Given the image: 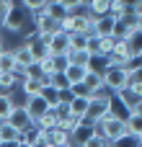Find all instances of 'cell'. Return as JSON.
Masks as SVG:
<instances>
[{
    "instance_id": "6da1fadb",
    "label": "cell",
    "mask_w": 142,
    "mask_h": 147,
    "mask_svg": "<svg viewBox=\"0 0 142 147\" xmlns=\"http://www.w3.org/2000/svg\"><path fill=\"white\" fill-rule=\"evenodd\" d=\"M93 132L96 134H101L109 145H114V142H119L122 137H127L129 132H127V121L122 119V116H116L114 111L111 114H106L101 121H96L93 124Z\"/></svg>"
},
{
    "instance_id": "7a4b0ae2",
    "label": "cell",
    "mask_w": 142,
    "mask_h": 147,
    "mask_svg": "<svg viewBox=\"0 0 142 147\" xmlns=\"http://www.w3.org/2000/svg\"><path fill=\"white\" fill-rule=\"evenodd\" d=\"M114 111V98L109 93H98V96H91V106L85 111V124H96L101 121L106 114Z\"/></svg>"
},
{
    "instance_id": "3957f363",
    "label": "cell",
    "mask_w": 142,
    "mask_h": 147,
    "mask_svg": "<svg viewBox=\"0 0 142 147\" xmlns=\"http://www.w3.org/2000/svg\"><path fill=\"white\" fill-rule=\"evenodd\" d=\"M101 80H103V88H106L109 93H119V90H124V88L129 85L132 75H129L124 67H106V70L101 72Z\"/></svg>"
},
{
    "instance_id": "277c9868",
    "label": "cell",
    "mask_w": 142,
    "mask_h": 147,
    "mask_svg": "<svg viewBox=\"0 0 142 147\" xmlns=\"http://www.w3.org/2000/svg\"><path fill=\"white\" fill-rule=\"evenodd\" d=\"M28 23H31V13L26 8H10V13H8V18L3 21L0 28L5 34H23L28 28Z\"/></svg>"
},
{
    "instance_id": "5b68a950",
    "label": "cell",
    "mask_w": 142,
    "mask_h": 147,
    "mask_svg": "<svg viewBox=\"0 0 142 147\" xmlns=\"http://www.w3.org/2000/svg\"><path fill=\"white\" fill-rule=\"evenodd\" d=\"M34 21V36H39V39H49L54 31H60V21H54L47 10H39V13H34L31 16Z\"/></svg>"
},
{
    "instance_id": "8992f818",
    "label": "cell",
    "mask_w": 142,
    "mask_h": 147,
    "mask_svg": "<svg viewBox=\"0 0 142 147\" xmlns=\"http://www.w3.org/2000/svg\"><path fill=\"white\" fill-rule=\"evenodd\" d=\"M114 49V36H91L88 41V52L98 59H106Z\"/></svg>"
},
{
    "instance_id": "52a82bcc",
    "label": "cell",
    "mask_w": 142,
    "mask_h": 147,
    "mask_svg": "<svg viewBox=\"0 0 142 147\" xmlns=\"http://www.w3.org/2000/svg\"><path fill=\"white\" fill-rule=\"evenodd\" d=\"M21 106L26 109V114H28L34 121H39V119H41V116L52 109V106L47 103V98H44V96H31V98H23V103H21Z\"/></svg>"
},
{
    "instance_id": "ba28073f",
    "label": "cell",
    "mask_w": 142,
    "mask_h": 147,
    "mask_svg": "<svg viewBox=\"0 0 142 147\" xmlns=\"http://www.w3.org/2000/svg\"><path fill=\"white\" fill-rule=\"evenodd\" d=\"M47 44H49L52 57H54V54H67V52H70V34H65V31L60 28V31H54V34L47 39Z\"/></svg>"
},
{
    "instance_id": "9c48e42d",
    "label": "cell",
    "mask_w": 142,
    "mask_h": 147,
    "mask_svg": "<svg viewBox=\"0 0 142 147\" xmlns=\"http://www.w3.org/2000/svg\"><path fill=\"white\" fill-rule=\"evenodd\" d=\"M5 121H10V124H13V127H16V129L21 132V134H23L26 129H31V127L36 124V121H34V119H31V116L26 114V109H23V106H16V109L10 111V116H8Z\"/></svg>"
},
{
    "instance_id": "30bf717a",
    "label": "cell",
    "mask_w": 142,
    "mask_h": 147,
    "mask_svg": "<svg viewBox=\"0 0 142 147\" xmlns=\"http://www.w3.org/2000/svg\"><path fill=\"white\" fill-rule=\"evenodd\" d=\"M65 78H67V83H70V93H72V90H78V88L85 83V78H88V67L67 65V67H65Z\"/></svg>"
},
{
    "instance_id": "8fae6325",
    "label": "cell",
    "mask_w": 142,
    "mask_h": 147,
    "mask_svg": "<svg viewBox=\"0 0 142 147\" xmlns=\"http://www.w3.org/2000/svg\"><path fill=\"white\" fill-rule=\"evenodd\" d=\"M88 106H91V96H88V93H83V90L70 93V114H72V116H83V119H85Z\"/></svg>"
},
{
    "instance_id": "7c38bea8",
    "label": "cell",
    "mask_w": 142,
    "mask_h": 147,
    "mask_svg": "<svg viewBox=\"0 0 142 147\" xmlns=\"http://www.w3.org/2000/svg\"><path fill=\"white\" fill-rule=\"evenodd\" d=\"M91 34L93 36H114V18L111 16H101L91 21Z\"/></svg>"
},
{
    "instance_id": "4fadbf2b",
    "label": "cell",
    "mask_w": 142,
    "mask_h": 147,
    "mask_svg": "<svg viewBox=\"0 0 142 147\" xmlns=\"http://www.w3.org/2000/svg\"><path fill=\"white\" fill-rule=\"evenodd\" d=\"M28 49H31V54H34V62H41V59H49L52 57V52H49V44H47V39H39V36H31L28 41Z\"/></svg>"
},
{
    "instance_id": "5bb4252c",
    "label": "cell",
    "mask_w": 142,
    "mask_h": 147,
    "mask_svg": "<svg viewBox=\"0 0 142 147\" xmlns=\"http://www.w3.org/2000/svg\"><path fill=\"white\" fill-rule=\"evenodd\" d=\"M13 57H16V67L28 70V67L34 65V54H31V49H28L26 41H21L18 47H13Z\"/></svg>"
},
{
    "instance_id": "9a60e30c",
    "label": "cell",
    "mask_w": 142,
    "mask_h": 147,
    "mask_svg": "<svg viewBox=\"0 0 142 147\" xmlns=\"http://www.w3.org/2000/svg\"><path fill=\"white\" fill-rule=\"evenodd\" d=\"M44 140H47L52 147H57V145L72 142V134H67V132H62L60 127H54V129H44Z\"/></svg>"
},
{
    "instance_id": "2e32d148",
    "label": "cell",
    "mask_w": 142,
    "mask_h": 147,
    "mask_svg": "<svg viewBox=\"0 0 142 147\" xmlns=\"http://www.w3.org/2000/svg\"><path fill=\"white\" fill-rule=\"evenodd\" d=\"M47 88H52V90H57V93H67L70 96V83H67V78H65V72H54V75H49V85Z\"/></svg>"
},
{
    "instance_id": "e0dca14e",
    "label": "cell",
    "mask_w": 142,
    "mask_h": 147,
    "mask_svg": "<svg viewBox=\"0 0 142 147\" xmlns=\"http://www.w3.org/2000/svg\"><path fill=\"white\" fill-rule=\"evenodd\" d=\"M67 59H70V65L88 67V65H91V59H93V54H91L88 49H72V52H67Z\"/></svg>"
},
{
    "instance_id": "ac0fdd59",
    "label": "cell",
    "mask_w": 142,
    "mask_h": 147,
    "mask_svg": "<svg viewBox=\"0 0 142 147\" xmlns=\"http://www.w3.org/2000/svg\"><path fill=\"white\" fill-rule=\"evenodd\" d=\"M21 132L10 124V121H0V142H18Z\"/></svg>"
},
{
    "instance_id": "d6986e66",
    "label": "cell",
    "mask_w": 142,
    "mask_h": 147,
    "mask_svg": "<svg viewBox=\"0 0 142 147\" xmlns=\"http://www.w3.org/2000/svg\"><path fill=\"white\" fill-rule=\"evenodd\" d=\"M83 124H85V119H83V116H72V114H70L67 119H60V124H57V127H60L62 132L72 134V132H75V129H80Z\"/></svg>"
},
{
    "instance_id": "ffe728a7",
    "label": "cell",
    "mask_w": 142,
    "mask_h": 147,
    "mask_svg": "<svg viewBox=\"0 0 142 147\" xmlns=\"http://www.w3.org/2000/svg\"><path fill=\"white\" fill-rule=\"evenodd\" d=\"M109 5H111V0H88V10H91L93 18L109 16Z\"/></svg>"
},
{
    "instance_id": "44dd1931",
    "label": "cell",
    "mask_w": 142,
    "mask_h": 147,
    "mask_svg": "<svg viewBox=\"0 0 142 147\" xmlns=\"http://www.w3.org/2000/svg\"><path fill=\"white\" fill-rule=\"evenodd\" d=\"M16 106H18V103L13 101V96H10V93H0V121H5Z\"/></svg>"
},
{
    "instance_id": "7402d4cb",
    "label": "cell",
    "mask_w": 142,
    "mask_h": 147,
    "mask_svg": "<svg viewBox=\"0 0 142 147\" xmlns=\"http://www.w3.org/2000/svg\"><path fill=\"white\" fill-rule=\"evenodd\" d=\"M16 70V57H13V49H3L0 52V72H13Z\"/></svg>"
},
{
    "instance_id": "603a6c76",
    "label": "cell",
    "mask_w": 142,
    "mask_h": 147,
    "mask_svg": "<svg viewBox=\"0 0 142 147\" xmlns=\"http://www.w3.org/2000/svg\"><path fill=\"white\" fill-rule=\"evenodd\" d=\"M18 88V80L13 72H0V93H10Z\"/></svg>"
},
{
    "instance_id": "cb8c5ba5",
    "label": "cell",
    "mask_w": 142,
    "mask_h": 147,
    "mask_svg": "<svg viewBox=\"0 0 142 147\" xmlns=\"http://www.w3.org/2000/svg\"><path fill=\"white\" fill-rule=\"evenodd\" d=\"M116 98H119V103H122V106H127V111H132V106L140 101V98H137V96L129 90V85H127L124 90H119V93H116Z\"/></svg>"
},
{
    "instance_id": "d4e9b609",
    "label": "cell",
    "mask_w": 142,
    "mask_h": 147,
    "mask_svg": "<svg viewBox=\"0 0 142 147\" xmlns=\"http://www.w3.org/2000/svg\"><path fill=\"white\" fill-rule=\"evenodd\" d=\"M57 124H60V119H57L54 109H49V111H47V114H44V116L36 121V127H39V129H54Z\"/></svg>"
},
{
    "instance_id": "484cf974",
    "label": "cell",
    "mask_w": 142,
    "mask_h": 147,
    "mask_svg": "<svg viewBox=\"0 0 142 147\" xmlns=\"http://www.w3.org/2000/svg\"><path fill=\"white\" fill-rule=\"evenodd\" d=\"M44 10H47V13H49V16L54 18V21H62V18H65V16L70 13V10H67V8H65L62 3H47V8H44Z\"/></svg>"
},
{
    "instance_id": "4316f807",
    "label": "cell",
    "mask_w": 142,
    "mask_h": 147,
    "mask_svg": "<svg viewBox=\"0 0 142 147\" xmlns=\"http://www.w3.org/2000/svg\"><path fill=\"white\" fill-rule=\"evenodd\" d=\"M52 109H54L57 119H67V116H70V96H62L60 103H54Z\"/></svg>"
},
{
    "instance_id": "83f0119b",
    "label": "cell",
    "mask_w": 142,
    "mask_h": 147,
    "mask_svg": "<svg viewBox=\"0 0 142 147\" xmlns=\"http://www.w3.org/2000/svg\"><path fill=\"white\" fill-rule=\"evenodd\" d=\"M88 41H91L88 34H72L70 36V52L72 49H88Z\"/></svg>"
},
{
    "instance_id": "f1b7e54d",
    "label": "cell",
    "mask_w": 142,
    "mask_h": 147,
    "mask_svg": "<svg viewBox=\"0 0 142 147\" xmlns=\"http://www.w3.org/2000/svg\"><path fill=\"white\" fill-rule=\"evenodd\" d=\"M80 147H109V142H106L101 134H96V132H93L88 140H83V142H80Z\"/></svg>"
},
{
    "instance_id": "f546056e",
    "label": "cell",
    "mask_w": 142,
    "mask_h": 147,
    "mask_svg": "<svg viewBox=\"0 0 142 147\" xmlns=\"http://www.w3.org/2000/svg\"><path fill=\"white\" fill-rule=\"evenodd\" d=\"M52 65H54V72H65V67L70 65V59H67V54H54Z\"/></svg>"
},
{
    "instance_id": "4dcf8cb0",
    "label": "cell",
    "mask_w": 142,
    "mask_h": 147,
    "mask_svg": "<svg viewBox=\"0 0 142 147\" xmlns=\"http://www.w3.org/2000/svg\"><path fill=\"white\" fill-rule=\"evenodd\" d=\"M47 3H49V0H26V5H23V8H26V10L34 16V13L44 10V8H47Z\"/></svg>"
},
{
    "instance_id": "1f68e13d",
    "label": "cell",
    "mask_w": 142,
    "mask_h": 147,
    "mask_svg": "<svg viewBox=\"0 0 142 147\" xmlns=\"http://www.w3.org/2000/svg\"><path fill=\"white\" fill-rule=\"evenodd\" d=\"M41 96L47 98V103H49V106L60 103V98H62V93H57V90H52V88H44V90H41Z\"/></svg>"
},
{
    "instance_id": "d6a6232c",
    "label": "cell",
    "mask_w": 142,
    "mask_h": 147,
    "mask_svg": "<svg viewBox=\"0 0 142 147\" xmlns=\"http://www.w3.org/2000/svg\"><path fill=\"white\" fill-rule=\"evenodd\" d=\"M8 13H10V3H8V0H0V26H3V21L8 18Z\"/></svg>"
},
{
    "instance_id": "836d02e7",
    "label": "cell",
    "mask_w": 142,
    "mask_h": 147,
    "mask_svg": "<svg viewBox=\"0 0 142 147\" xmlns=\"http://www.w3.org/2000/svg\"><path fill=\"white\" fill-rule=\"evenodd\" d=\"M129 114H132V116H140V119H142V98L135 103V106H132V111H129Z\"/></svg>"
},
{
    "instance_id": "e575fe53",
    "label": "cell",
    "mask_w": 142,
    "mask_h": 147,
    "mask_svg": "<svg viewBox=\"0 0 142 147\" xmlns=\"http://www.w3.org/2000/svg\"><path fill=\"white\" fill-rule=\"evenodd\" d=\"M57 3H62L67 10H72V8H78V5H80V0H57Z\"/></svg>"
},
{
    "instance_id": "d590c367",
    "label": "cell",
    "mask_w": 142,
    "mask_h": 147,
    "mask_svg": "<svg viewBox=\"0 0 142 147\" xmlns=\"http://www.w3.org/2000/svg\"><path fill=\"white\" fill-rule=\"evenodd\" d=\"M21 145V140H18V142H0V147H18Z\"/></svg>"
},
{
    "instance_id": "8d00e7d4",
    "label": "cell",
    "mask_w": 142,
    "mask_h": 147,
    "mask_svg": "<svg viewBox=\"0 0 142 147\" xmlns=\"http://www.w3.org/2000/svg\"><path fill=\"white\" fill-rule=\"evenodd\" d=\"M5 49V39H3V34H0V52Z\"/></svg>"
},
{
    "instance_id": "74e56055",
    "label": "cell",
    "mask_w": 142,
    "mask_h": 147,
    "mask_svg": "<svg viewBox=\"0 0 142 147\" xmlns=\"http://www.w3.org/2000/svg\"><path fill=\"white\" fill-rule=\"evenodd\" d=\"M137 145L142 147V132H140V134H137Z\"/></svg>"
},
{
    "instance_id": "f35d334b",
    "label": "cell",
    "mask_w": 142,
    "mask_h": 147,
    "mask_svg": "<svg viewBox=\"0 0 142 147\" xmlns=\"http://www.w3.org/2000/svg\"><path fill=\"white\" fill-rule=\"evenodd\" d=\"M57 147H72V142H67V145H57Z\"/></svg>"
},
{
    "instance_id": "ab89813d",
    "label": "cell",
    "mask_w": 142,
    "mask_h": 147,
    "mask_svg": "<svg viewBox=\"0 0 142 147\" xmlns=\"http://www.w3.org/2000/svg\"><path fill=\"white\" fill-rule=\"evenodd\" d=\"M137 57H140V59H142V49H140V52H137Z\"/></svg>"
},
{
    "instance_id": "60d3db41",
    "label": "cell",
    "mask_w": 142,
    "mask_h": 147,
    "mask_svg": "<svg viewBox=\"0 0 142 147\" xmlns=\"http://www.w3.org/2000/svg\"><path fill=\"white\" fill-rule=\"evenodd\" d=\"M18 147H31V145H23V142H21V145H18Z\"/></svg>"
},
{
    "instance_id": "b9f144b4",
    "label": "cell",
    "mask_w": 142,
    "mask_h": 147,
    "mask_svg": "<svg viewBox=\"0 0 142 147\" xmlns=\"http://www.w3.org/2000/svg\"><path fill=\"white\" fill-rule=\"evenodd\" d=\"M140 3H142V0H140Z\"/></svg>"
}]
</instances>
